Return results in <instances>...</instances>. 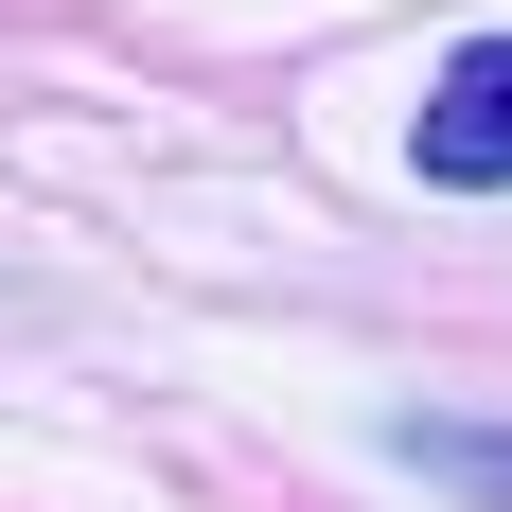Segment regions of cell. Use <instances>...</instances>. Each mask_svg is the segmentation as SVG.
Masks as SVG:
<instances>
[{"label":"cell","instance_id":"6da1fadb","mask_svg":"<svg viewBox=\"0 0 512 512\" xmlns=\"http://www.w3.org/2000/svg\"><path fill=\"white\" fill-rule=\"evenodd\" d=\"M407 159L442 177V195H495L512 177V36H477L442 89H424V124H407Z\"/></svg>","mask_w":512,"mask_h":512},{"label":"cell","instance_id":"7a4b0ae2","mask_svg":"<svg viewBox=\"0 0 512 512\" xmlns=\"http://www.w3.org/2000/svg\"><path fill=\"white\" fill-rule=\"evenodd\" d=\"M424 477H460V495L512 512V442H495V424H424Z\"/></svg>","mask_w":512,"mask_h":512}]
</instances>
